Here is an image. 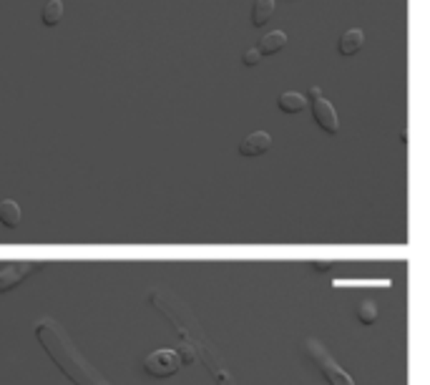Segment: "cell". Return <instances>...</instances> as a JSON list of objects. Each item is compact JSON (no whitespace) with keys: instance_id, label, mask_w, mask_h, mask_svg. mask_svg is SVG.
Here are the masks:
<instances>
[{"instance_id":"7","label":"cell","mask_w":430,"mask_h":385,"mask_svg":"<svg viewBox=\"0 0 430 385\" xmlns=\"http://www.w3.org/2000/svg\"><path fill=\"white\" fill-rule=\"evenodd\" d=\"M277 106H280L282 114H302L304 109H307V98L302 96V93L297 91H285L280 96V101H277Z\"/></svg>"},{"instance_id":"10","label":"cell","mask_w":430,"mask_h":385,"mask_svg":"<svg viewBox=\"0 0 430 385\" xmlns=\"http://www.w3.org/2000/svg\"><path fill=\"white\" fill-rule=\"evenodd\" d=\"M64 0H48L46 6H43V13H40V20L46 28H56L61 23V18H64Z\"/></svg>"},{"instance_id":"6","label":"cell","mask_w":430,"mask_h":385,"mask_svg":"<svg viewBox=\"0 0 430 385\" xmlns=\"http://www.w3.org/2000/svg\"><path fill=\"white\" fill-rule=\"evenodd\" d=\"M285 46H287L285 30H272V33H267L262 40H259L257 51L262 53V56H275V53L285 51Z\"/></svg>"},{"instance_id":"2","label":"cell","mask_w":430,"mask_h":385,"mask_svg":"<svg viewBox=\"0 0 430 385\" xmlns=\"http://www.w3.org/2000/svg\"><path fill=\"white\" fill-rule=\"evenodd\" d=\"M181 365L184 362L177 350H156L143 360V370H146L151 378H169V375L179 373Z\"/></svg>"},{"instance_id":"3","label":"cell","mask_w":430,"mask_h":385,"mask_svg":"<svg viewBox=\"0 0 430 385\" xmlns=\"http://www.w3.org/2000/svg\"><path fill=\"white\" fill-rule=\"evenodd\" d=\"M310 109L312 116H315L317 126L322 129L325 134H338L340 131V119H338V111L335 106L327 101V98H317V101H310Z\"/></svg>"},{"instance_id":"15","label":"cell","mask_w":430,"mask_h":385,"mask_svg":"<svg viewBox=\"0 0 430 385\" xmlns=\"http://www.w3.org/2000/svg\"><path fill=\"white\" fill-rule=\"evenodd\" d=\"M304 98H310V101H317V98H322L320 86H312V88H310V96H304Z\"/></svg>"},{"instance_id":"5","label":"cell","mask_w":430,"mask_h":385,"mask_svg":"<svg viewBox=\"0 0 430 385\" xmlns=\"http://www.w3.org/2000/svg\"><path fill=\"white\" fill-rule=\"evenodd\" d=\"M362 46H365V33L360 28H350L340 35L338 51L340 56H355V53L362 51Z\"/></svg>"},{"instance_id":"11","label":"cell","mask_w":430,"mask_h":385,"mask_svg":"<svg viewBox=\"0 0 430 385\" xmlns=\"http://www.w3.org/2000/svg\"><path fill=\"white\" fill-rule=\"evenodd\" d=\"M275 16V0H254L252 6V25L254 28H262L267 25V20Z\"/></svg>"},{"instance_id":"12","label":"cell","mask_w":430,"mask_h":385,"mask_svg":"<svg viewBox=\"0 0 430 385\" xmlns=\"http://www.w3.org/2000/svg\"><path fill=\"white\" fill-rule=\"evenodd\" d=\"M355 317L362 325H373L378 320V305H375L373 300H360L355 307Z\"/></svg>"},{"instance_id":"13","label":"cell","mask_w":430,"mask_h":385,"mask_svg":"<svg viewBox=\"0 0 430 385\" xmlns=\"http://www.w3.org/2000/svg\"><path fill=\"white\" fill-rule=\"evenodd\" d=\"M259 61H262V53H259L257 48H249V51L241 53V64L247 66V69H254V66H259Z\"/></svg>"},{"instance_id":"8","label":"cell","mask_w":430,"mask_h":385,"mask_svg":"<svg viewBox=\"0 0 430 385\" xmlns=\"http://www.w3.org/2000/svg\"><path fill=\"white\" fill-rule=\"evenodd\" d=\"M20 219H23V212L18 207V201L13 199L0 201V222H3L8 230H18V227H20Z\"/></svg>"},{"instance_id":"1","label":"cell","mask_w":430,"mask_h":385,"mask_svg":"<svg viewBox=\"0 0 430 385\" xmlns=\"http://www.w3.org/2000/svg\"><path fill=\"white\" fill-rule=\"evenodd\" d=\"M307 350L312 353L317 370H320L322 378H325L330 385H355V380H352L350 375L345 373V370H340L338 365H335V360H333L330 355H327L325 350H322L317 340H307Z\"/></svg>"},{"instance_id":"14","label":"cell","mask_w":430,"mask_h":385,"mask_svg":"<svg viewBox=\"0 0 430 385\" xmlns=\"http://www.w3.org/2000/svg\"><path fill=\"white\" fill-rule=\"evenodd\" d=\"M333 265H335V262H327V259H317V262H315L312 267H315L317 272H325V270H330Z\"/></svg>"},{"instance_id":"9","label":"cell","mask_w":430,"mask_h":385,"mask_svg":"<svg viewBox=\"0 0 430 385\" xmlns=\"http://www.w3.org/2000/svg\"><path fill=\"white\" fill-rule=\"evenodd\" d=\"M38 267H40L38 262H35V265H28V262H20V265H11L8 270L0 272V290H3V288H11V285H16V282L20 280V277L28 275L30 270H38Z\"/></svg>"},{"instance_id":"4","label":"cell","mask_w":430,"mask_h":385,"mask_svg":"<svg viewBox=\"0 0 430 385\" xmlns=\"http://www.w3.org/2000/svg\"><path fill=\"white\" fill-rule=\"evenodd\" d=\"M270 149H272V136L267 131H252L249 136H244L239 141V154L249 156V159L267 154Z\"/></svg>"}]
</instances>
